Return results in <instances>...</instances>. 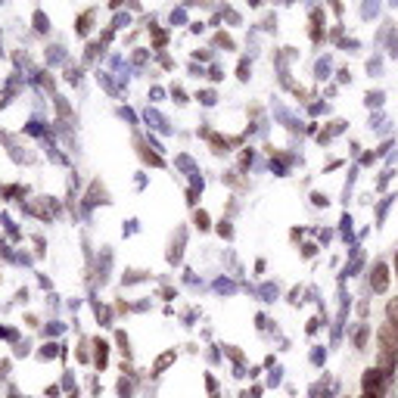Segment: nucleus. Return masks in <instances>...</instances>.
Listing matches in <instances>:
<instances>
[{
	"instance_id": "1",
	"label": "nucleus",
	"mask_w": 398,
	"mask_h": 398,
	"mask_svg": "<svg viewBox=\"0 0 398 398\" xmlns=\"http://www.w3.org/2000/svg\"><path fill=\"white\" fill-rule=\"evenodd\" d=\"M383 376H386L383 370H367V373H364V389H367V392H379V386H383Z\"/></svg>"
},
{
	"instance_id": "2",
	"label": "nucleus",
	"mask_w": 398,
	"mask_h": 398,
	"mask_svg": "<svg viewBox=\"0 0 398 398\" xmlns=\"http://www.w3.org/2000/svg\"><path fill=\"white\" fill-rule=\"evenodd\" d=\"M373 286H376V289H386V268H383V264L376 268V280H373Z\"/></svg>"
},
{
	"instance_id": "3",
	"label": "nucleus",
	"mask_w": 398,
	"mask_h": 398,
	"mask_svg": "<svg viewBox=\"0 0 398 398\" xmlns=\"http://www.w3.org/2000/svg\"><path fill=\"white\" fill-rule=\"evenodd\" d=\"M34 25H38V31H47V16L44 13H34Z\"/></svg>"
},
{
	"instance_id": "5",
	"label": "nucleus",
	"mask_w": 398,
	"mask_h": 398,
	"mask_svg": "<svg viewBox=\"0 0 398 398\" xmlns=\"http://www.w3.org/2000/svg\"><path fill=\"white\" fill-rule=\"evenodd\" d=\"M364 398H379V392H367V395H364Z\"/></svg>"
},
{
	"instance_id": "4",
	"label": "nucleus",
	"mask_w": 398,
	"mask_h": 398,
	"mask_svg": "<svg viewBox=\"0 0 398 398\" xmlns=\"http://www.w3.org/2000/svg\"><path fill=\"white\" fill-rule=\"evenodd\" d=\"M389 317H392V323L398 327V299H395V302H389Z\"/></svg>"
}]
</instances>
